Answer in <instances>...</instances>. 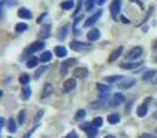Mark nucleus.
Instances as JSON below:
<instances>
[{"instance_id":"obj_1","label":"nucleus","mask_w":157,"mask_h":138,"mask_svg":"<svg viewBox=\"0 0 157 138\" xmlns=\"http://www.w3.org/2000/svg\"><path fill=\"white\" fill-rule=\"evenodd\" d=\"M142 54H144V49L138 46V47H134L132 50H130V51H128V54L125 55V57H127L128 60H138Z\"/></svg>"},{"instance_id":"obj_2","label":"nucleus","mask_w":157,"mask_h":138,"mask_svg":"<svg viewBox=\"0 0 157 138\" xmlns=\"http://www.w3.org/2000/svg\"><path fill=\"white\" fill-rule=\"evenodd\" d=\"M124 101H125L124 95H123L121 93H116V94L113 95V98L110 100V102H109V104H110V106H113V108H114V106L121 105V104L124 102Z\"/></svg>"},{"instance_id":"obj_3","label":"nucleus","mask_w":157,"mask_h":138,"mask_svg":"<svg viewBox=\"0 0 157 138\" xmlns=\"http://www.w3.org/2000/svg\"><path fill=\"white\" fill-rule=\"evenodd\" d=\"M120 10H121V2H120V0H113V3H112V6H110L112 17H113V18H117Z\"/></svg>"},{"instance_id":"obj_4","label":"nucleus","mask_w":157,"mask_h":138,"mask_svg":"<svg viewBox=\"0 0 157 138\" xmlns=\"http://www.w3.org/2000/svg\"><path fill=\"white\" fill-rule=\"evenodd\" d=\"M73 65H76V60H75V58H69V60L63 61L62 65H61V75H65V73L68 72V69Z\"/></svg>"},{"instance_id":"obj_5","label":"nucleus","mask_w":157,"mask_h":138,"mask_svg":"<svg viewBox=\"0 0 157 138\" xmlns=\"http://www.w3.org/2000/svg\"><path fill=\"white\" fill-rule=\"evenodd\" d=\"M76 89V79H68V80L63 83V93H71L72 90Z\"/></svg>"},{"instance_id":"obj_6","label":"nucleus","mask_w":157,"mask_h":138,"mask_svg":"<svg viewBox=\"0 0 157 138\" xmlns=\"http://www.w3.org/2000/svg\"><path fill=\"white\" fill-rule=\"evenodd\" d=\"M87 75H88V69L87 68H83V66H78L73 70V76L77 79H86Z\"/></svg>"},{"instance_id":"obj_7","label":"nucleus","mask_w":157,"mask_h":138,"mask_svg":"<svg viewBox=\"0 0 157 138\" xmlns=\"http://www.w3.org/2000/svg\"><path fill=\"white\" fill-rule=\"evenodd\" d=\"M135 79H124L123 81L119 83V89H123V90H128L131 89L132 86H135Z\"/></svg>"},{"instance_id":"obj_8","label":"nucleus","mask_w":157,"mask_h":138,"mask_svg":"<svg viewBox=\"0 0 157 138\" xmlns=\"http://www.w3.org/2000/svg\"><path fill=\"white\" fill-rule=\"evenodd\" d=\"M101 15H102V11H101V10H99V11H97V13H95L94 15H91L88 19H87L86 24H84V26H87V28H88V26H92V25H94L95 22H97L98 19L101 18Z\"/></svg>"},{"instance_id":"obj_9","label":"nucleus","mask_w":157,"mask_h":138,"mask_svg":"<svg viewBox=\"0 0 157 138\" xmlns=\"http://www.w3.org/2000/svg\"><path fill=\"white\" fill-rule=\"evenodd\" d=\"M90 44H86V43H81V41H72L71 43V49L72 50H76V51H80V50H87V49H90Z\"/></svg>"},{"instance_id":"obj_10","label":"nucleus","mask_w":157,"mask_h":138,"mask_svg":"<svg viewBox=\"0 0 157 138\" xmlns=\"http://www.w3.org/2000/svg\"><path fill=\"white\" fill-rule=\"evenodd\" d=\"M44 46H46V44H44L43 41H36V43L30 44L29 49L26 50V53H36V51H40V50H43V49H44Z\"/></svg>"},{"instance_id":"obj_11","label":"nucleus","mask_w":157,"mask_h":138,"mask_svg":"<svg viewBox=\"0 0 157 138\" xmlns=\"http://www.w3.org/2000/svg\"><path fill=\"white\" fill-rule=\"evenodd\" d=\"M99 37H101V32H99V29H97V28L91 29L88 33H87V39H88L90 41H95Z\"/></svg>"},{"instance_id":"obj_12","label":"nucleus","mask_w":157,"mask_h":138,"mask_svg":"<svg viewBox=\"0 0 157 138\" xmlns=\"http://www.w3.org/2000/svg\"><path fill=\"white\" fill-rule=\"evenodd\" d=\"M52 91H54V87H52V84L47 83L46 86H44L43 91H41L40 98H41V100H44V98H47V97H48V95H51V94H52Z\"/></svg>"},{"instance_id":"obj_13","label":"nucleus","mask_w":157,"mask_h":138,"mask_svg":"<svg viewBox=\"0 0 157 138\" xmlns=\"http://www.w3.org/2000/svg\"><path fill=\"white\" fill-rule=\"evenodd\" d=\"M149 101H150V98H147V100H146V102H145V104H142V105L138 108V112H136V115H138L139 117H144V116H146V113H147V105H149Z\"/></svg>"},{"instance_id":"obj_14","label":"nucleus","mask_w":157,"mask_h":138,"mask_svg":"<svg viewBox=\"0 0 157 138\" xmlns=\"http://www.w3.org/2000/svg\"><path fill=\"white\" fill-rule=\"evenodd\" d=\"M123 53V47H117L116 50H113V51L110 53V55H109V62H113V61H116L117 58L121 55Z\"/></svg>"},{"instance_id":"obj_15","label":"nucleus","mask_w":157,"mask_h":138,"mask_svg":"<svg viewBox=\"0 0 157 138\" xmlns=\"http://www.w3.org/2000/svg\"><path fill=\"white\" fill-rule=\"evenodd\" d=\"M144 65V62H124L121 64V68L123 69H127V70H131V69H136L138 66H142Z\"/></svg>"},{"instance_id":"obj_16","label":"nucleus","mask_w":157,"mask_h":138,"mask_svg":"<svg viewBox=\"0 0 157 138\" xmlns=\"http://www.w3.org/2000/svg\"><path fill=\"white\" fill-rule=\"evenodd\" d=\"M97 89H98V91H99V94L102 95V97H106V95L110 93V87L106 86V84L98 83V84H97Z\"/></svg>"},{"instance_id":"obj_17","label":"nucleus","mask_w":157,"mask_h":138,"mask_svg":"<svg viewBox=\"0 0 157 138\" xmlns=\"http://www.w3.org/2000/svg\"><path fill=\"white\" fill-rule=\"evenodd\" d=\"M68 32H69V25L66 24L58 30V39H59V40H65L66 36H68Z\"/></svg>"},{"instance_id":"obj_18","label":"nucleus","mask_w":157,"mask_h":138,"mask_svg":"<svg viewBox=\"0 0 157 138\" xmlns=\"http://www.w3.org/2000/svg\"><path fill=\"white\" fill-rule=\"evenodd\" d=\"M18 17L19 18H22V19H30L32 18V13H30L28 8H19Z\"/></svg>"},{"instance_id":"obj_19","label":"nucleus","mask_w":157,"mask_h":138,"mask_svg":"<svg viewBox=\"0 0 157 138\" xmlns=\"http://www.w3.org/2000/svg\"><path fill=\"white\" fill-rule=\"evenodd\" d=\"M54 53H55V55H57V57H59V58H63V57H66V55H68L66 49H65V47H62V46H57V47H55Z\"/></svg>"},{"instance_id":"obj_20","label":"nucleus","mask_w":157,"mask_h":138,"mask_svg":"<svg viewBox=\"0 0 157 138\" xmlns=\"http://www.w3.org/2000/svg\"><path fill=\"white\" fill-rule=\"evenodd\" d=\"M50 32H51V26H50V25H46V26H43L40 29V33H39V36H40L41 39H47L50 36Z\"/></svg>"},{"instance_id":"obj_21","label":"nucleus","mask_w":157,"mask_h":138,"mask_svg":"<svg viewBox=\"0 0 157 138\" xmlns=\"http://www.w3.org/2000/svg\"><path fill=\"white\" fill-rule=\"evenodd\" d=\"M86 134H87V137H88V138H95V137H97V134H98L97 127H94V126H90V127L86 130Z\"/></svg>"},{"instance_id":"obj_22","label":"nucleus","mask_w":157,"mask_h":138,"mask_svg":"<svg viewBox=\"0 0 157 138\" xmlns=\"http://www.w3.org/2000/svg\"><path fill=\"white\" fill-rule=\"evenodd\" d=\"M30 94H32V91H30V89H29V87H28V86L22 87V100H24V101L29 100Z\"/></svg>"},{"instance_id":"obj_23","label":"nucleus","mask_w":157,"mask_h":138,"mask_svg":"<svg viewBox=\"0 0 157 138\" xmlns=\"http://www.w3.org/2000/svg\"><path fill=\"white\" fill-rule=\"evenodd\" d=\"M156 76V70H147V72H145L144 75H142V79H144L145 81L150 80V79H153Z\"/></svg>"},{"instance_id":"obj_24","label":"nucleus","mask_w":157,"mask_h":138,"mask_svg":"<svg viewBox=\"0 0 157 138\" xmlns=\"http://www.w3.org/2000/svg\"><path fill=\"white\" fill-rule=\"evenodd\" d=\"M124 76H120V75H114V76H109L106 80H108V83H116V81H123L124 80Z\"/></svg>"},{"instance_id":"obj_25","label":"nucleus","mask_w":157,"mask_h":138,"mask_svg":"<svg viewBox=\"0 0 157 138\" xmlns=\"http://www.w3.org/2000/svg\"><path fill=\"white\" fill-rule=\"evenodd\" d=\"M108 120H109V123H110V124H116V123L120 122V116H119L117 113L109 115V116H108Z\"/></svg>"},{"instance_id":"obj_26","label":"nucleus","mask_w":157,"mask_h":138,"mask_svg":"<svg viewBox=\"0 0 157 138\" xmlns=\"http://www.w3.org/2000/svg\"><path fill=\"white\" fill-rule=\"evenodd\" d=\"M51 58H52L51 53H50V51H44L43 54H41V57H40V61H41V62H48Z\"/></svg>"},{"instance_id":"obj_27","label":"nucleus","mask_w":157,"mask_h":138,"mask_svg":"<svg viewBox=\"0 0 157 138\" xmlns=\"http://www.w3.org/2000/svg\"><path fill=\"white\" fill-rule=\"evenodd\" d=\"M8 131H10V133H15L17 131V123H15V120L14 119H10L8 120Z\"/></svg>"},{"instance_id":"obj_28","label":"nucleus","mask_w":157,"mask_h":138,"mask_svg":"<svg viewBox=\"0 0 157 138\" xmlns=\"http://www.w3.org/2000/svg\"><path fill=\"white\" fill-rule=\"evenodd\" d=\"M26 29H28V25L26 24H17L15 25V32H18V33L25 32Z\"/></svg>"},{"instance_id":"obj_29","label":"nucleus","mask_w":157,"mask_h":138,"mask_svg":"<svg viewBox=\"0 0 157 138\" xmlns=\"http://www.w3.org/2000/svg\"><path fill=\"white\" fill-rule=\"evenodd\" d=\"M37 62H39V60L36 57H33L26 62V66L28 68H35V66H37Z\"/></svg>"},{"instance_id":"obj_30","label":"nucleus","mask_w":157,"mask_h":138,"mask_svg":"<svg viewBox=\"0 0 157 138\" xmlns=\"http://www.w3.org/2000/svg\"><path fill=\"white\" fill-rule=\"evenodd\" d=\"M30 80L29 75H26V73H22L21 76H19V81H21V84H28Z\"/></svg>"},{"instance_id":"obj_31","label":"nucleus","mask_w":157,"mask_h":138,"mask_svg":"<svg viewBox=\"0 0 157 138\" xmlns=\"http://www.w3.org/2000/svg\"><path fill=\"white\" fill-rule=\"evenodd\" d=\"M25 120H26V112L21 111V112H19V115H18V123H19V124H24Z\"/></svg>"},{"instance_id":"obj_32","label":"nucleus","mask_w":157,"mask_h":138,"mask_svg":"<svg viewBox=\"0 0 157 138\" xmlns=\"http://www.w3.org/2000/svg\"><path fill=\"white\" fill-rule=\"evenodd\" d=\"M61 7H62L63 10H71V8H73V2H72V0H68V2H63L62 4H61Z\"/></svg>"},{"instance_id":"obj_33","label":"nucleus","mask_w":157,"mask_h":138,"mask_svg":"<svg viewBox=\"0 0 157 138\" xmlns=\"http://www.w3.org/2000/svg\"><path fill=\"white\" fill-rule=\"evenodd\" d=\"M84 117H86V111H84V109L77 111V113L75 115V119L76 120H81V119H84Z\"/></svg>"},{"instance_id":"obj_34","label":"nucleus","mask_w":157,"mask_h":138,"mask_svg":"<svg viewBox=\"0 0 157 138\" xmlns=\"http://www.w3.org/2000/svg\"><path fill=\"white\" fill-rule=\"evenodd\" d=\"M105 101H106L105 98H103V100H98L97 102H92L91 106H92V108H98V106H99V108H102V106L105 105Z\"/></svg>"},{"instance_id":"obj_35","label":"nucleus","mask_w":157,"mask_h":138,"mask_svg":"<svg viewBox=\"0 0 157 138\" xmlns=\"http://www.w3.org/2000/svg\"><path fill=\"white\" fill-rule=\"evenodd\" d=\"M2 6L4 7V6H8V7H14V6H17V2L15 0H2Z\"/></svg>"},{"instance_id":"obj_36","label":"nucleus","mask_w":157,"mask_h":138,"mask_svg":"<svg viewBox=\"0 0 157 138\" xmlns=\"http://www.w3.org/2000/svg\"><path fill=\"white\" fill-rule=\"evenodd\" d=\"M47 70V66H40L37 70H36V73H35V79H39L41 76V73H44Z\"/></svg>"},{"instance_id":"obj_37","label":"nucleus","mask_w":157,"mask_h":138,"mask_svg":"<svg viewBox=\"0 0 157 138\" xmlns=\"http://www.w3.org/2000/svg\"><path fill=\"white\" fill-rule=\"evenodd\" d=\"M102 123H103L102 117H95V119L92 120V126H94V127H101Z\"/></svg>"},{"instance_id":"obj_38","label":"nucleus","mask_w":157,"mask_h":138,"mask_svg":"<svg viewBox=\"0 0 157 138\" xmlns=\"http://www.w3.org/2000/svg\"><path fill=\"white\" fill-rule=\"evenodd\" d=\"M95 2H97V0H87V2H86V8H87V11H91V10H92V7H94Z\"/></svg>"},{"instance_id":"obj_39","label":"nucleus","mask_w":157,"mask_h":138,"mask_svg":"<svg viewBox=\"0 0 157 138\" xmlns=\"http://www.w3.org/2000/svg\"><path fill=\"white\" fill-rule=\"evenodd\" d=\"M139 138H157V137L153 136V134H142Z\"/></svg>"},{"instance_id":"obj_40","label":"nucleus","mask_w":157,"mask_h":138,"mask_svg":"<svg viewBox=\"0 0 157 138\" xmlns=\"http://www.w3.org/2000/svg\"><path fill=\"white\" fill-rule=\"evenodd\" d=\"M43 113H44V111H40V112H39L37 116H36V122H39V120H40V117L43 116Z\"/></svg>"},{"instance_id":"obj_41","label":"nucleus","mask_w":157,"mask_h":138,"mask_svg":"<svg viewBox=\"0 0 157 138\" xmlns=\"http://www.w3.org/2000/svg\"><path fill=\"white\" fill-rule=\"evenodd\" d=\"M66 138H77V133H75V131H72L71 134H69Z\"/></svg>"},{"instance_id":"obj_42","label":"nucleus","mask_w":157,"mask_h":138,"mask_svg":"<svg viewBox=\"0 0 157 138\" xmlns=\"http://www.w3.org/2000/svg\"><path fill=\"white\" fill-rule=\"evenodd\" d=\"M81 3H83V0H78L77 2V6H76V11L80 10V7H81Z\"/></svg>"},{"instance_id":"obj_43","label":"nucleus","mask_w":157,"mask_h":138,"mask_svg":"<svg viewBox=\"0 0 157 138\" xmlns=\"http://www.w3.org/2000/svg\"><path fill=\"white\" fill-rule=\"evenodd\" d=\"M33 131H35V128H33V130H30V131H28V133H26V136H25L24 138H29V137L33 134Z\"/></svg>"},{"instance_id":"obj_44","label":"nucleus","mask_w":157,"mask_h":138,"mask_svg":"<svg viewBox=\"0 0 157 138\" xmlns=\"http://www.w3.org/2000/svg\"><path fill=\"white\" fill-rule=\"evenodd\" d=\"M121 21L124 22V24H130V21H128V19L125 18V17H121Z\"/></svg>"},{"instance_id":"obj_45","label":"nucleus","mask_w":157,"mask_h":138,"mask_svg":"<svg viewBox=\"0 0 157 138\" xmlns=\"http://www.w3.org/2000/svg\"><path fill=\"white\" fill-rule=\"evenodd\" d=\"M4 123H6L4 117H2V119H0V124H2V127H3V126H4Z\"/></svg>"},{"instance_id":"obj_46","label":"nucleus","mask_w":157,"mask_h":138,"mask_svg":"<svg viewBox=\"0 0 157 138\" xmlns=\"http://www.w3.org/2000/svg\"><path fill=\"white\" fill-rule=\"evenodd\" d=\"M106 2V0H97V3H98V4H103V3H105Z\"/></svg>"},{"instance_id":"obj_47","label":"nucleus","mask_w":157,"mask_h":138,"mask_svg":"<svg viewBox=\"0 0 157 138\" xmlns=\"http://www.w3.org/2000/svg\"><path fill=\"white\" fill-rule=\"evenodd\" d=\"M105 138H116V137H114V136H106Z\"/></svg>"},{"instance_id":"obj_48","label":"nucleus","mask_w":157,"mask_h":138,"mask_svg":"<svg viewBox=\"0 0 157 138\" xmlns=\"http://www.w3.org/2000/svg\"><path fill=\"white\" fill-rule=\"evenodd\" d=\"M153 49H157V41L155 43V46H153Z\"/></svg>"},{"instance_id":"obj_49","label":"nucleus","mask_w":157,"mask_h":138,"mask_svg":"<svg viewBox=\"0 0 157 138\" xmlns=\"http://www.w3.org/2000/svg\"><path fill=\"white\" fill-rule=\"evenodd\" d=\"M155 61H156V62H157V55H156V57H155Z\"/></svg>"},{"instance_id":"obj_50","label":"nucleus","mask_w":157,"mask_h":138,"mask_svg":"<svg viewBox=\"0 0 157 138\" xmlns=\"http://www.w3.org/2000/svg\"><path fill=\"white\" fill-rule=\"evenodd\" d=\"M7 138H13V137H7Z\"/></svg>"}]
</instances>
